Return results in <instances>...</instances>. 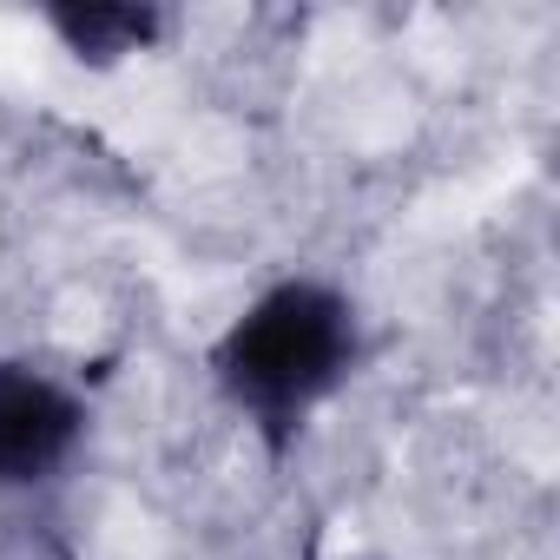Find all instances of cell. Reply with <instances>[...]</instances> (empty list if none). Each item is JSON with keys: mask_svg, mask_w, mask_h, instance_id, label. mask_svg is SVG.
Segmentation results:
<instances>
[{"mask_svg": "<svg viewBox=\"0 0 560 560\" xmlns=\"http://www.w3.org/2000/svg\"><path fill=\"white\" fill-rule=\"evenodd\" d=\"M47 27L67 40L73 60L86 67H119L126 54H145L165 34L159 8H126V0H86V8H54Z\"/></svg>", "mask_w": 560, "mask_h": 560, "instance_id": "3957f363", "label": "cell"}, {"mask_svg": "<svg viewBox=\"0 0 560 560\" xmlns=\"http://www.w3.org/2000/svg\"><path fill=\"white\" fill-rule=\"evenodd\" d=\"M357 357V304L324 277H284L224 324L211 343V383L270 455H284L304 422L350 383Z\"/></svg>", "mask_w": 560, "mask_h": 560, "instance_id": "6da1fadb", "label": "cell"}, {"mask_svg": "<svg viewBox=\"0 0 560 560\" xmlns=\"http://www.w3.org/2000/svg\"><path fill=\"white\" fill-rule=\"evenodd\" d=\"M86 442V402L40 363L0 357V494L54 481Z\"/></svg>", "mask_w": 560, "mask_h": 560, "instance_id": "7a4b0ae2", "label": "cell"}]
</instances>
